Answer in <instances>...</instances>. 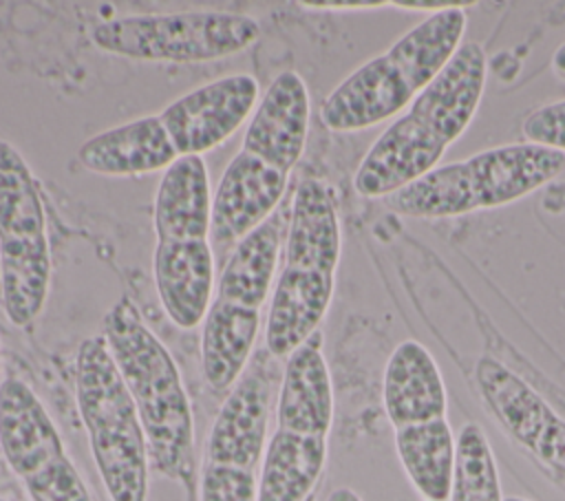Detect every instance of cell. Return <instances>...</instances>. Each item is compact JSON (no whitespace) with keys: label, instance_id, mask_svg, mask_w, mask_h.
Returning <instances> with one entry per match:
<instances>
[{"label":"cell","instance_id":"obj_1","mask_svg":"<svg viewBox=\"0 0 565 501\" xmlns=\"http://www.w3.org/2000/svg\"><path fill=\"white\" fill-rule=\"evenodd\" d=\"M486 77L483 46L463 42L444 71L373 141L353 174L355 192L366 199L388 196L433 172L472 124Z\"/></svg>","mask_w":565,"mask_h":501},{"label":"cell","instance_id":"obj_2","mask_svg":"<svg viewBox=\"0 0 565 501\" xmlns=\"http://www.w3.org/2000/svg\"><path fill=\"white\" fill-rule=\"evenodd\" d=\"M466 26V9H446L417 22L327 95L322 124L333 132H355L402 115L463 44Z\"/></svg>","mask_w":565,"mask_h":501},{"label":"cell","instance_id":"obj_3","mask_svg":"<svg viewBox=\"0 0 565 501\" xmlns=\"http://www.w3.org/2000/svg\"><path fill=\"white\" fill-rule=\"evenodd\" d=\"M102 335L137 406L150 463L166 477H188L194 422L170 351L128 298L117 300L104 316Z\"/></svg>","mask_w":565,"mask_h":501},{"label":"cell","instance_id":"obj_4","mask_svg":"<svg viewBox=\"0 0 565 501\" xmlns=\"http://www.w3.org/2000/svg\"><path fill=\"white\" fill-rule=\"evenodd\" d=\"M565 170V154L519 141L481 150L391 194V207L413 218H450L514 203Z\"/></svg>","mask_w":565,"mask_h":501},{"label":"cell","instance_id":"obj_5","mask_svg":"<svg viewBox=\"0 0 565 501\" xmlns=\"http://www.w3.org/2000/svg\"><path fill=\"white\" fill-rule=\"evenodd\" d=\"M75 399L108 499L146 501V433L102 333L86 338L77 351Z\"/></svg>","mask_w":565,"mask_h":501},{"label":"cell","instance_id":"obj_6","mask_svg":"<svg viewBox=\"0 0 565 501\" xmlns=\"http://www.w3.org/2000/svg\"><path fill=\"white\" fill-rule=\"evenodd\" d=\"M51 254L44 205L31 168L0 139V287L15 327L31 324L46 300Z\"/></svg>","mask_w":565,"mask_h":501},{"label":"cell","instance_id":"obj_7","mask_svg":"<svg viewBox=\"0 0 565 501\" xmlns=\"http://www.w3.org/2000/svg\"><path fill=\"white\" fill-rule=\"evenodd\" d=\"M260 24L243 13L177 11L99 22L90 42L110 55L139 62H207L245 51Z\"/></svg>","mask_w":565,"mask_h":501},{"label":"cell","instance_id":"obj_8","mask_svg":"<svg viewBox=\"0 0 565 501\" xmlns=\"http://www.w3.org/2000/svg\"><path fill=\"white\" fill-rule=\"evenodd\" d=\"M0 450L31 501H93L44 404L18 377L0 382Z\"/></svg>","mask_w":565,"mask_h":501},{"label":"cell","instance_id":"obj_9","mask_svg":"<svg viewBox=\"0 0 565 501\" xmlns=\"http://www.w3.org/2000/svg\"><path fill=\"white\" fill-rule=\"evenodd\" d=\"M475 380L503 428L541 463L565 477V419L525 380L490 355L479 358Z\"/></svg>","mask_w":565,"mask_h":501},{"label":"cell","instance_id":"obj_10","mask_svg":"<svg viewBox=\"0 0 565 501\" xmlns=\"http://www.w3.org/2000/svg\"><path fill=\"white\" fill-rule=\"evenodd\" d=\"M256 99V79L247 73H236L181 95L159 113V119L179 157H201L238 130L254 110Z\"/></svg>","mask_w":565,"mask_h":501},{"label":"cell","instance_id":"obj_11","mask_svg":"<svg viewBox=\"0 0 565 501\" xmlns=\"http://www.w3.org/2000/svg\"><path fill=\"white\" fill-rule=\"evenodd\" d=\"M287 177L241 150L223 170L212 196L207 241L230 247L263 225L278 207L287 190Z\"/></svg>","mask_w":565,"mask_h":501},{"label":"cell","instance_id":"obj_12","mask_svg":"<svg viewBox=\"0 0 565 501\" xmlns=\"http://www.w3.org/2000/svg\"><path fill=\"white\" fill-rule=\"evenodd\" d=\"M311 117L305 79L296 71L274 77L243 137V152L289 174L302 157Z\"/></svg>","mask_w":565,"mask_h":501},{"label":"cell","instance_id":"obj_13","mask_svg":"<svg viewBox=\"0 0 565 501\" xmlns=\"http://www.w3.org/2000/svg\"><path fill=\"white\" fill-rule=\"evenodd\" d=\"M269 380L263 369H249L230 388L210 428L205 463L254 470L265 452L269 422Z\"/></svg>","mask_w":565,"mask_h":501},{"label":"cell","instance_id":"obj_14","mask_svg":"<svg viewBox=\"0 0 565 501\" xmlns=\"http://www.w3.org/2000/svg\"><path fill=\"white\" fill-rule=\"evenodd\" d=\"M335 274L285 265L274 283L265 322V347L274 358H289L320 327L333 298Z\"/></svg>","mask_w":565,"mask_h":501},{"label":"cell","instance_id":"obj_15","mask_svg":"<svg viewBox=\"0 0 565 501\" xmlns=\"http://www.w3.org/2000/svg\"><path fill=\"white\" fill-rule=\"evenodd\" d=\"M152 269L166 316L179 329L201 324L214 287L212 243L207 238L157 243Z\"/></svg>","mask_w":565,"mask_h":501},{"label":"cell","instance_id":"obj_16","mask_svg":"<svg viewBox=\"0 0 565 501\" xmlns=\"http://www.w3.org/2000/svg\"><path fill=\"white\" fill-rule=\"evenodd\" d=\"M382 402L393 428L444 419L446 384L433 353L417 340L399 342L384 369Z\"/></svg>","mask_w":565,"mask_h":501},{"label":"cell","instance_id":"obj_17","mask_svg":"<svg viewBox=\"0 0 565 501\" xmlns=\"http://www.w3.org/2000/svg\"><path fill=\"white\" fill-rule=\"evenodd\" d=\"M333 422V386L318 331L285 362L276 402V428L329 437Z\"/></svg>","mask_w":565,"mask_h":501},{"label":"cell","instance_id":"obj_18","mask_svg":"<svg viewBox=\"0 0 565 501\" xmlns=\"http://www.w3.org/2000/svg\"><path fill=\"white\" fill-rule=\"evenodd\" d=\"M79 163L102 177H139L166 170L179 154L159 115L108 128L79 146Z\"/></svg>","mask_w":565,"mask_h":501},{"label":"cell","instance_id":"obj_19","mask_svg":"<svg viewBox=\"0 0 565 501\" xmlns=\"http://www.w3.org/2000/svg\"><path fill=\"white\" fill-rule=\"evenodd\" d=\"M212 196L203 157H177L166 170L154 196V234L163 241H196L210 236Z\"/></svg>","mask_w":565,"mask_h":501},{"label":"cell","instance_id":"obj_20","mask_svg":"<svg viewBox=\"0 0 565 501\" xmlns=\"http://www.w3.org/2000/svg\"><path fill=\"white\" fill-rule=\"evenodd\" d=\"M260 327V309L214 298L201 333V371L210 388L227 391L245 373Z\"/></svg>","mask_w":565,"mask_h":501},{"label":"cell","instance_id":"obj_21","mask_svg":"<svg viewBox=\"0 0 565 501\" xmlns=\"http://www.w3.org/2000/svg\"><path fill=\"white\" fill-rule=\"evenodd\" d=\"M327 463V437L276 428L258 475L256 501H307Z\"/></svg>","mask_w":565,"mask_h":501},{"label":"cell","instance_id":"obj_22","mask_svg":"<svg viewBox=\"0 0 565 501\" xmlns=\"http://www.w3.org/2000/svg\"><path fill=\"white\" fill-rule=\"evenodd\" d=\"M395 448L406 477L424 501H450L457 439L446 417L395 428Z\"/></svg>","mask_w":565,"mask_h":501},{"label":"cell","instance_id":"obj_23","mask_svg":"<svg viewBox=\"0 0 565 501\" xmlns=\"http://www.w3.org/2000/svg\"><path fill=\"white\" fill-rule=\"evenodd\" d=\"M278 249L280 221L267 218L234 245V252L221 271L216 298L260 309L274 285Z\"/></svg>","mask_w":565,"mask_h":501},{"label":"cell","instance_id":"obj_24","mask_svg":"<svg viewBox=\"0 0 565 501\" xmlns=\"http://www.w3.org/2000/svg\"><path fill=\"white\" fill-rule=\"evenodd\" d=\"M450 501H503L499 470L479 424H466L457 437V463Z\"/></svg>","mask_w":565,"mask_h":501},{"label":"cell","instance_id":"obj_25","mask_svg":"<svg viewBox=\"0 0 565 501\" xmlns=\"http://www.w3.org/2000/svg\"><path fill=\"white\" fill-rule=\"evenodd\" d=\"M258 479L254 470L203 463L199 501H256Z\"/></svg>","mask_w":565,"mask_h":501},{"label":"cell","instance_id":"obj_26","mask_svg":"<svg viewBox=\"0 0 565 501\" xmlns=\"http://www.w3.org/2000/svg\"><path fill=\"white\" fill-rule=\"evenodd\" d=\"M527 143H536L565 154V99L534 108L521 126Z\"/></svg>","mask_w":565,"mask_h":501},{"label":"cell","instance_id":"obj_27","mask_svg":"<svg viewBox=\"0 0 565 501\" xmlns=\"http://www.w3.org/2000/svg\"><path fill=\"white\" fill-rule=\"evenodd\" d=\"M395 7H402V9H417V11H430L433 13H439V11H446V9H466V7H472L477 2H461V0H455V2H446V0H406V2H391Z\"/></svg>","mask_w":565,"mask_h":501},{"label":"cell","instance_id":"obj_28","mask_svg":"<svg viewBox=\"0 0 565 501\" xmlns=\"http://www.w3.org/2000/svg\"><path fill=\"white\" fill-rule=\"evenodd\" d=\"M386 4L391 2H305V7H320V9H375Z\"/></svg>","mask_w":565,"mask_h":501},{"label":"cell","instance_id":"obj_29","mask_svg":"<svg viewBox=\"0 0 565 501\" xmlns=\"http://www.w3.org/2000/svg\"><path fill=\"white\" fill-rule=\"evenodd\" d=\"M552 71H554L561 79H565V42H561V44L556 46V51L552 53Z\"/></svg>","mask_w":565,"mask_h":501},{"label":"cell","instance_id":"obj_30","mask_svg":"<svg viewBox=\"0 0 565 501\" xmlns=\"http://www.w3.org/2000/svg\"><path fill=\"white\" fill-rule=\"evenodd\" d=\"M327 501H362L360 499V494L358 492H353L351 488H335V490H331V494L327 497Z\"/></svg>","mask_w":565,"mask_h":501},{"label":"cell","instance_id":"obj_31","mask_svg":"<svg viewBox=\"0 0 565 501\" xmlns=\"http://www.w3.org/2000/svg\"><path fill=\"white\" fill-rule=\"evenodd\" d=\"M503 501H527V499H521V497H508V499H503Z\"/></svg>","mask_w":565,"mask_h":501},{"label":"cell","instance_id":"obj_32","mask_svg":"<svg viewBox=\"0 0 565 501\" xmlns=\"http://www.w3.org/2000/svg\"><path fill=\"white\" fill-rule=\"evenodd\" d=\"M0 501H7V499H0Z\"/></svg>","mask_w":565,"mask_h":501}]
</instances>
